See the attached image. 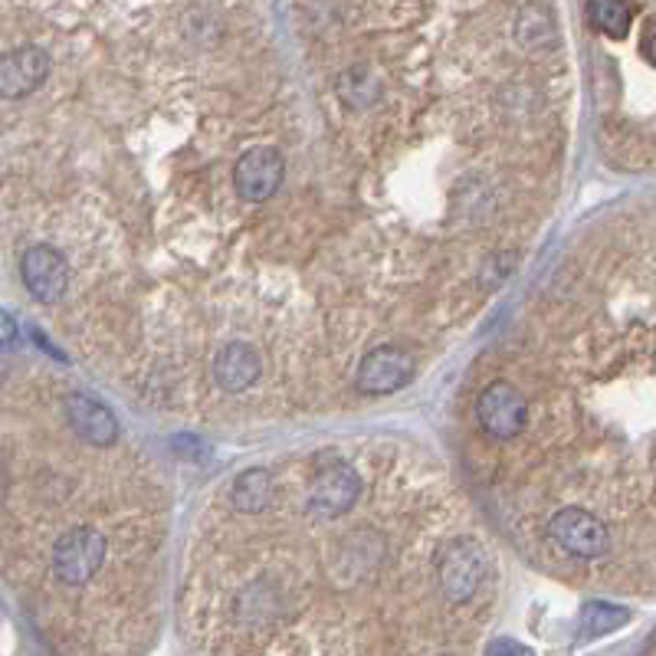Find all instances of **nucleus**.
Masks as SVG:
<instances>
[{
	"instance_id": "obj_1",
	"label": "nucleus",
	"mask_w": 656,
	"mask_h": 656,
	"mask_svg": "<svg viewBox=\"0 0 656 656\" xmlns=\"http://www.w3.org/2000/svg\"><path fill=\"white\" fill-rule=\"evenodd\" d=\"M106 551H109V541L99 529L76 526V529L62 532L53 545V575L62 585L79 588L99 575V568L106 565Z\"/></svg>"
},
{
	"instance_id": "obj_2",
	"label": "nucleus",
	"mask_w": 656,
	"mask_h": 656,
	"mask_svg": "<svg viewBox=\"0 0 656 656\" xmlns=\"http://www.w3.org/2000/svg\"><path fill=\"white\" fill-rule=\"evenodd\" d=\"M440 591L453 604H467L486 578V551L477 538H453L437 558Z\"/></svg>"
},
{
	"instance_id": "obj_3",
	"label": "nucleus",
	"mask_w": 656,
	"mask_h": 656,
	"mask_svg": "<svg viewBox=\"0 0 656 656\" xmlns=\"http://www.w3.org/2000/svg\"><path fill=\"white\" fill-rule=\"evenodd\" d=\"M479 427L496 437V440H512L526 430L529 423V404L522 398L519 388H512L509 381H492L482 388L477 401Z\"/></svg>"
},
{
	"instance_id": "obj_4",
	"label": "nucleus",
	"mask_w": 656,
	"mask_h": 656,
	"mask_svg": "<svg viewBox=\"0 0 656 656\" xmlns=\"http://www.w3.org/2000/svg\"><path fill=\"white\" fill-rule=\"evenodd\" d=\"M20 276H23V286L27 293L43 302V305H53L66 296L69 290V263L62 256L57 246L50 243H37L23 253L20 260Z\"/></svg>"
},
{
	"instance_id": "obj_5",
	"label": "nucleus",
	"mask_w": 656,
	"mask_h": 656,
	"mask_svg": "<svg viewBox=\"0 0 656 656\" xmlns=\"http://www.w3.org/2000/svg\"><path fill=\"white\" fill-rule=\"evenodd\" d=\"M548 536H551L555 545H561V548H565L568 555H575V558H600V555L610 548L607 526L597 519L595 512L578 509V506L561 509V512L551 519Z\"/></svg>"
},
{
	"instance_id": "obj_6",
	"label": "nucleus",
	"mask_w": 656,
	"mask_h": 656,
	"mask_svg": "<svg viewBox=\"0 0 656 656\" xmlns=\"http://www.w3.org/2000/svg\"><path fill=\"white\" fill-rule=\"evenodd\" d=\"M283 175H286L283 155L270 145H256V148L243 151V158L234 168V184H237L243 200L260 204V200H270L280 190Z\"/></svg>"
},
{
	"instance_id": "obj_7",
	"label": "nucleus",
	"mask_w": 656,
	"mask_h": 656,
	"mask_svg": "<svg viewBox=\"0 0 656 656\" xmlns=\"http://www.w3.org/2000/svg\"><path fill=\"white\" fill-rule=\"evenodd\" d=\"M361 496V477L352 467L322 470L309 489V512L315 519H339L345 516Z\"/></svg>"
},
{
	"instance_id": "obj_8",
	"label": "nucleus",
	"mask_w": 656,
	"mask_h": 656,
	"mask_svg": "<svg viewBox=\"0 0 656 656\" xmlns=\"http://www.w3.org/2000/svg\"><path fill=\"white\" fill-rule=\"evenodd\" d=\"M414 374V359L398 345H381L371 355H364L359 368L361 394H394L401 391Z\"/></svg>"
},
{
	"instance_id": "obj_9",
	"label": "nucleus",
	"mask_w": 656,
	"mask_h": 656,
	"mask_svg": "<svg viewBox=\"0 0 656 656\" xmlns=\"http://www.w3.org/2000/svg\"><path fill=\"white\" fill-rule=\"evenodd\" d=\"M50 76V57L40 47H17L0 57V99H23Z\"/></svg>"
},
{
	"instance_id": "obj_10",
	"label": "nucleus",
	"mask_w": 656,
	"mask_h": 656,
	"mask_svg": "<svg viewBox=\"0 0 656 656\" xmlns=\"http://www.w3.org/2000/svg\"><path fill=\"white\" fill-rule=\"evenodd\" d=\"M66 420L92 447H112L116 437H119L116 414L102 401H96L92 394H82V391H72L66 398Z\"/></svg>"
},
{
	"instance_id": "obj_11",
	"label": "nucleus",
	"mask_w": 656,
	"mask_h": 656,
	"mask_svg": "<svg viewBox=\"0 0 656 656\" xmlns=\"http://www.w3.org/2000/svg\"><path fill=\"white\" fill-rule=\"evenodd\" d=\"M260 355L243 345V342H231L221 349V355L214 361V378L224 391L237 394V391H246L256 378H260Z\"/></svg>"
},
{
	"instance_id": "obj_12",
	"label": "nucleus",
	"mask_w": 656,
	"mask_h": 656,
	"mask_svg": "<svg viewBox=\"0 0 656 656\" xmlns=\"http://www.w3.org/2000/svg\"><path fill=\"white\" fill-rule=\"evenodd\" d=\"M231 499H234V509L237 512H246V516H256L270 506L273 499V479L266 470H246L234 479L231 486Z\"/></svg>"
},
{
	"instance_id": "obj_13",
	"label": "nucleus",
	"mask_w": 656,
	"mask_h": 656,
	"mask_svg": "<svg viewBox=\"0 0 656 656\" xmlns=\"http://www.w3.org/2000/svg\"><path fill=\"white\" fill-rule=\"evenodd\" d=\"M335 92H339V99H342L345 106H352V109H368V106H374V102H378V96H381V82L374 79V72H371V69L355 66V69H349V72H342V76H339Z\"/></svg>"
},
{
	"instance_id": "obj_14",
	"label": "nucleus",
	"mask_w": 656,
	"mask_h": 656,
	"mask_svg": "<svg viewBox=\"0 0 656 656\" xmlns=\"http://www.w3.org/2000/svg\"><path fill=\"white\" fill-rule=\"evenodd\" d=\"M627 620H630V610L627 607H617V604H607V600H591L581 610V637L585 640L607 637V634L620 630Z\"/></svg>"
},
{
	"instance_id": "obj_15",
	"label": "nucleus",
	"mask_w": 656,
	"mask_h": 656,
	"mask_svg": "<svg viewBox=\"0 0 656 656\" xmlns=\"http://www.w3.org/2000/svg\"><path fill=\"white\" fill-rule=\"evenodd\" d=\"M516 37L522 47H545L555 40V17L548 7H522L519 20H516Z\"/></svg>"
},
{
	"instance_id": "obj_16",
	"label": "nucleus",
	"mask_w": 656,
	"mask_h": 656,
	"mask_svg": "<svg viewBox=\"0 0 656 656\" xmlns=\"http://www.w3.org/2000/svg\"><path fill=\"white\" fill-rule=\"evenodd\" d=\"M588 17L600 33H607L614 40L627 37V30H630V7H624L617 0H597L588 7Z\"/></svg>"
},
{
	"instance_id": "obj_17",
	"label": "nucleus",
	"mask_w": 656,
	"mask_h": 656,
	"mask_svg": "<svg viewBox=\"0 0 656 656\" xmlns=\"http://www.w3.org/2000/svg\"><path fill=\"white\" fill-rule=\"evenodd\" d=\"M512 270H516V253H502V256L489 260L486 270H482V286L496 290L506 276H512Z\"/></svg>"
},
{
	"instance_id": "obj_18",
	"label": "nucleus",
	"mask_w": 656,
	"mask_h": 656,
	"mask_svg": "<svg viewBox=\"0 0 656 656\" xmlns=\"http://www.w3.org/2000/svg\"><path fill=\"white\" fill-rule=\"evenodd\" d=\"M486 656H536V650L519 644V640H512V637H499V640H492L486 647Z\"/></svg>"
},
{
	"instance_id": "obj_19",
	"label": "nucleus",
	"mask_w": 656,
	"mask_h": 656,
	"mask_svg": "<svg viewBox=\"0 0 656 656\" xmlns=\"http://www.w3.org/2000/svg\"><path fill=\"white\" fill-rule=\"evenodd\" d=\"M13 339H17V322H13V315L0 312V345H7Z\"/></svg>"
},
{
	"instance_id": "obj_20",
	"label": "nucleus",
	"mask_w": 656,
	"mask_h": 656,
	"mask_svg": "<svg viewBox=\"0 0 656 656\" xmlns=\"http://www.w3.org/2000/svg\"><path fill=\"white\" fill-rule=\"evenodd\" d=\"M647 57H650V62L656 66V33L650 37V40H647Z\"/></svg>"
},
{
	"instance_id": "obj_21",
	"label": "nucleus",
	"mask_w": 656,
	"mask_h": 656,
	"mask_svg": "<svg viewBox=\"0 0 656 656\" xmlns=\"http://www.w3.org/2000/svg\"><path fill=\"white\" fill-rule=\"evenodd\" d=\"M3 486H7V477H3V467H0V496H3Z\"/></svg>"
}]
</instances>
